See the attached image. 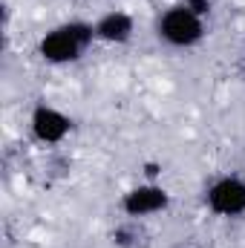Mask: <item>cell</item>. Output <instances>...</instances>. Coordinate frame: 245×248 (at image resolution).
<instances>
[{"instance_id": "obj_1", "label": "cell", "mask_w": 245, "mask_h": 248, "mask_svg": "<svg viewBox=\"0 0 245 248\" xmlns=\"http://www.w3.org/2000/svg\"><path fill=\"white\" fill-rule=\"evenodd\" d=\"M92 41H95V23L69 20V23L49 29L38 41V55H41V61L52 63V66H63V63L78 61Z\"/></svg>"}, {"instance_id": "obj_2", "label": "cell", "mask_w": 245, "mask_h": 248, "mask_svg": "<svg viewBox=\"0 0 245 248\" xmlns=\"http://www.w3.org/2000/svg\"><path fill=\"white\" fill-rule=\"evenodd\" d=\"M156 32L168 46L190 49L205 38V23L187 3H182V6H170V9L162 12V17L156 23Z\"/></svg>"}, {"instance_id": "obj_3", "label": "cell", "mask_w": 245, "mask_h": 248, "mask_svg": "<svg viewBox=\"0 0 245 248\" xmlns=\"http://www.w3.org/2000/svg\"><path fill=\"white\" fill-rule=\"evenodd\" d=\"M205 205L216 217H243L245 214V179L219 176L205 190Z\"/></svg>"}, {"instance_id": "obj_4", "label": "cell", "mask_w": 245, "mask_h": 248, "mask_svg": "<svg viewBox=\"0 0 245 248\" xmlns=\"http://www.w3.org/2000/svg\"><path fill=\"white\" fill-rule=\"evenodd\" d=\"M170 208V193L156 182H144V185L130 187L122 196V211L133 219H144L153 214H162Z\"/></svg>"}, {"instance_id": "obj_5", "label": "cell", "mask_w": 245, "mask_h": 248, "mask_svg": "<svg viewBox=\"0 0 245 248\" xmlns=\"http://www.w3.org/2000/svg\"><path fill=\"white\" fill-rule=\"evenodd\" d=\"M29 127H32V136L41 141V144H58L69 136L72 130V119L61 113L58 107H49V104H38L29 116Z\"/></svg>"}, {"instance_id": "obj_6", "label": "cell", "mask_w": 245, "mask_h": 248, "mask_svg": "<svg viewBox=\"0 0 245 248\" xmlns=\"http://www.w3.org/2000/svg\"><path fill=\"white\" fill-rule=\"evenodd\" d=\"M133 32H136V23L122 9H113L95 20V41H104V44H127Z\"/></svg>"}, {"instance_id": "obj_7", "label": "cell", "mask_w": 245, "mask_h": 248, "mask_svg": "<svg viewBox=\"0 0 245 248\" xmlns=\"http://www.w3.org/2000/svg\"><path fill=\"white\" fill-rule=\"evenodd\" d=\"M184 3H187V6H190V9H193L196 15H199V17L211 12V0H184Z\"/></svg>"}, {"instance_id": "obj_8", "label": "cell", "mask_w": 245, "mask_h": 248, "mask_svg": "<svg viewBox=\"0 0 245 248\" xmlns=\"http://www.w3.org/2000/svg\"><path fill=\"white\" fill-rule=\"evenodd\" d=\"M159 170H162V168H159L156 162H147V165H144V173H147V182H153V179L159 176Z\"/></svg>"}]
</instances>
